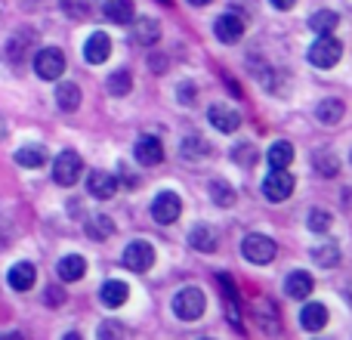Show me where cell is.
Instances as JSON below:
<instances>
[{
  "mask_svg": "<svg viewBox=\"0 0 352 340\" xmlns=\"http://www.w3.org/2000/svg\"><path fill=\"white\" fill-rule=\"evenodd\" d=\"M204 291L201 288H182L179 294L173 297V312L182 319V322H195V319L204 316Z\"/></svg>",
  "mask_w": 352,
  "mask_h": 340,
  "instance_id": "cell-1",
  "label": "cell"
},
{
  "mask_svg": "<svg viewBox=\"0 0 352 340\" xmlns=\"http://www.w3.org/2000/svg\"><path fill=\"white\" fill-rule=\"evenodd\" d=\"M343 56V43L334 34H318V41L309 47V62L316 68H334Z\"/></svg>",
  "mask_w": 352,
  "mask_h": 340,
  "instance_id": "cell-2",
  "label": "cell"
},
{
  "mask_svg": "<svg viewBox=\"0 0 352 340\" xmlns=\"http://www.w3.org/2000/svg\"><path fill=\"white\" fill-rule=\"evenodd\" d=\"M241 251H244V260L260 263V266L272 263V260H275V254H278V248H275L272 238H269V235H260V232H254V235L244 238Z\"/></svg>",
  "mask_w": 352,
  "mask_h": 340,
  "instance_id": "cell-3",
  "label": "cell"
},
{
  "mask_svg": "<svg viewBox=\"0 0 352 340\" xmlns=\"http://www.w3.org/2000/svg\"><path fill=\"white\" fill-rule=\"evenodd\" d=\"M34 72H37V78H43V81L62 78V72H65V56H62V50H56V47L37 50V56H34Z\"/></svg>",
  "mask_w": 352,
  "mask_h": 340,
  "instance_id": "cell-4",
  "label": "cell"
},
{
  "mask_svg": "<svg viewBox=\"0 0 352 340\" xmlns=\"http://www.w3.org/2000/svg\"><path fill=\"white\" fill-rule=\"evenodd\" d=\"M80 173H84V161H80L78 152H62L59 158H56L53 180L59 182V186H74V182L80 180Z\"/></svg>",
  "mask_w": 352,
  "mask_h": 340,
  "instance_id": "cell-5",
  "label": "cell"
},
{
  "mask_svg": "<svg viewBox=\"0 0 352 340\" xmlns=\"http://www.w3.org/2000/svg\"><path fill=\"white\" fill-rule=\"evenodd\" d=\"M124 266L133 273H148L155 266V248L148 242H130L124 251Z\"/></svg>",
  "mask_w": 352,
  "mask_h": 340,
  "instance_id": "cell-6",
  "label": "cell"
},
{
  "mask_svg": "<svg viewBox=\"0 0 352 340\" xmlns=\"http://www.w3.org/2000/svg\"><path fill=\"white\" fill-rule=\"evenodd\" d=\"M291 192H294V176L287 173V170H272V173L263 180V195H266L269 201H285V198H291Z\"/></svg>",
  "mask_w": 352,
  "mask_h": 340,
  "instance_id": "cell-7",
  "label": "cell"
},
{
  "mask_svg": "<svg viewBox=\"0 0 352 340\" xmlns=\"http://www.w3.org/2000/svg\"><path fill=\"white\" fill-rule=\"evenodd\" d=\"M207 121H210V127H217L219 134H235L238 124H241V115L223 103H213L210 109H207Z\"/></svg>",
  "mask_w": 352,
  "mask_h": 340,
  "instance_id": "cell-8",
  "label": "cell"
},
{
  "mask_svg": "<svg viewBox=\"0 0 352 340\" xmlns=\"http://www.w3.org/2000/svg\"><path fill=\"white\" fill-rule=\"evenodd\" d=\"M182 213V201L176 192H161L158 198H155L152 204V217L158 220V223H176Z\"/></svg>",
  "mask_w": 352,
  "mask_h": 340,
  "instance_id": "cell-9",
  "label": "cell"
},
{
  "mask_svg": "<svg viewBox=\"0 0 352 340\" xmlns=\"http://www.w3.org/2000/svg\"><path fill=\"white\" fill-rule=\"evenodd\" d=\"M109 53H111V37L105 34V31L90 34V41H87V47H84V59L90 62V65H102V62L109 59Z\"/></svg>",
  "mask_w": 352,
  "mask_h": 340,
  "instance_id": "cell-10",
  "label": "cell"
},
{
  "mask_svg": "<svg viewBox=\"0 0 352 340\" xmlns=\"http://www.w3.org/2000/svg\"><path fill=\"white\" fill-rule=\"evenodd\" d=\"M213 31H217V37H219L223 43H238V41L244 37V22L235 16V12H226V16L217 19Z\"/></svg>",
  "mask_w": 352,
  "mask_h": 340,
  "instance_id": "cell-11",
  "label": "cell"
},
{
  "mask_svg": "<svg viewBox=\"0 0 352 340\" xmlns=\"http://www.w3.org/2000/svg\"><path fill=\"white\" fill-rule=\"evenodd\" d=\"M136 161L146 167H155L164 161V146H161L158 136H142V140L136 142Z\"/></svg>",
  "mask_w": 352,
  "mask_h": 340,
  "instance_id": "cell-12",
  "label": "cell"
},
{
  "mask_svg": "<svg viewBox=\"0 0 352 340\" xmlns=\"http://www.w3.org/2000/svg\"><path fill=\"white\" fill-rule=\"evenodd\" d=\"M87 192H90L93 198H111V195L118 192V180L111 173H105V170H93V173L87 176Z\"/></svg>",
  "mask_w": 352,
  "mask_h": 340,
  "instance_id": "cell-13",
  "label": "cell"
},
{
  "mask_svg": "<svg viewBox=\"0 0 352 340\" xmlns=\"http://www.w3.org/2000/svg\"><path fill=\"white\" fill-rule=\"evenodd\" d=\"M6 281H10L12 291H31L37 281V269L31 266V263H16V266L10 269V275H6Z\"/></svg>",
  "mask_w": 352,
  "mask_h": 340,
  "instance_id": "cell-14",
  "label": "cell"
},
{
  "mask_svg": "<svg viewBox=\"0 0 352 340\" xmlns=\"http://www.w3.org/2000/svg\"><path fill=\"white\" fill-rule=\"evenodd\" d=\"M127 297H130V288L124 285V281H118V279H109L102 285V291H99V300H102L109 310H118V306H124V304H127Z\"/></svg>",
  "mask_w": 352,
  "mask_h": 340,
  "instance_id": "cell-15",
  "label": "cell"
},
{
  "mask_svg": "<svg viewBox=\"0 0 352 340\" xmlns=\"http://www.w3.org/2000/svg\"><path fill=\"white\" fill-rule=\"evenodd\" d=\"M312 288H316V281H312V275L309 273H291L287 275V285H285V291H287V297L291 300H306L312 294Z\"/></svg>",
  "mask_w": 352,
  "mask_h": 340,
  "instance_id": "cell-16",
  "label": "cell"
},
{
  "mask_svg": "<svg viewBox=\"0 0 352 340\" xmlns=\"http://www.w3.org/2000/svg\"><path fill=\"white\" fill-rule=\"evenodd\" d=\"M56 273H59L62 281H78V279H84V273H87V260L80 254H68L59 260Z\"/></svg>",
  "mask_w": 352,
  "mask_h": 340,
  "instance_id": "cell-17",
  "label": "cell"
},
{
  "mask_svg": "<svg viewBox=\"0 0 352 340\" xmlns=\"http://www.w3.org/2000/svg\"><path fill=\"white\" fill-rule=\"evenodd\" d=\"M300 322H303L306 331H322L328 325V310L322 304H306L300 310Z\"/></svg>",
  "mask_w": 352,
  "mask_h": 340,
  "instance_id": "cell-18",
  "label": "cell"
},
{
  "mask_svg": "<svg viewBox=\"0 0 352 340\" xmlns=\"http://www.w3.org/2000/svg\"><path fill=\"white\" fill-rule=\"evenodd\" d=\"M105 19H111L118 25H130L133 22V0H111V3H105Z\"/></svg>",
  "mask_w": 352,
  "mask_h": 340,
  "instance_id": "cell-19",
  "label": "cell"
},
{
  "mask_svg": "<svg viewBox=\"0 0 352 340\" xmlns=\"http://www.w3.org/2000/svg\"><path fill=\"white\" fill-rule=\"evenodd\" d=\"M56 103H59L62 111H78L80 105V90L74 84H68V81H62L59 87H56Z\"/></svg>",
  "mask_w": 352,
  "mask_h": 340,
  "instance_id": "cell-20",
  "label": "cell"
},
{
  "mask_svg": "<svg viewBox=\"0 0 352 340\" xmlns=\"http://www.w3.org/2000/svg\"><path fill=\"white\" fill-rule=\"evenodd\" d=\"M188 244H192L195 251H201V254H210V251L217 248V235H213L207 226H195V229L188 232Z\"/></svg>",
  "mask_w": 352,
  "mask_h": 340,
  "instance_id": "cell-21",
  "label": "cell"
},
{
  "mask_svg": "<svg viewBox=\"0 0 352 340\" xmlns=\"http://www.w3.org/2000/svg\"><path fill=\"white\" fill-rule=\"evenodd\" d=\"M337 25H340V16H337L334 10H322L309 19V28L316 31V34H334Z\"/></svg>",
  "mask_w": 352,
  "mask_h": 340,
  "instance_id": "cell-22",
  "label": "cell"
},
{
  "mask_svg": "<svg viewBox=\"0 0 352 340\" xmlns=\"http://www.w3.org/2000/svg\"><path fill=\"white\" fill-rule=\"evenodd\" d=\"M294 161V146L285 140H278L272 149H269V164H272V170H287V164Z\"/></svg>",
  "mask_w": 352,
  "mask_h": 340,
  "instance_id": "cell-23",
  "label": "cell"
},
{
  "mask_svg": "<svg viewBox=\"0 0 352 340\" xmlns=\"http://www.w3.org/2000/svg\"><path fill=\"white\" fill-rule=\"evenodd\" d=\"M256 322L266 334H278V316H275V306L269 300H260L256 304Z\"/></svg>",
  "mask_w": 352,
  "mask_h": 340,
  "instance_id": "cell-24",
  "label": "cell"
},
{
  "mask_svg": "<svg viewBox=\"0 0 352 340\" xmlns=\"http://www.w3.org/2000/svg\"><path fill=\"white\" fill-rule=\"evenodd\" d=\"M158 37H161V25L155 22V19H136V43L152 47Z\"/></svg>",
  "mask_w": 352,
  "mask_h": 340,
  "instance_id": "cell-25",
  "label": "cell"
},
{
  "mask_svg": "<svg viewBox=\"0 0 352 340\" xmlns=\"http://www.w3.org/2000/svg\"><path fill=\"white\" fill-rule=\"evenodd\" d=\"M318 121L322 124H337L343 118V103L340 99H324V103H318Z\"/></svg>",
  "mask_w": 352,
  "mask_h": 340,
  "instance_id": "cell-26",
  "label": "cell"
},
{
  "mask_svg": "<svg viewBox=\"0 0 352 340\" xmlns=\"http://www.w3.org/2000/svg\"><path fill=\"white\" fill-rule=\"evenodd\" d=\"M210 198L217 201L219 207H232L235 204V189H232L226 180H213L210 182Z\"/></svg>",
  "mask_w": 352,
  "mask_h": 340,
  "instance_id": "cell-27",
  "label": "cell"
},
{
  "mask_svg": "<svg viewBox=\"0 0 352 340\" xmlns=\"http://www.w3.org/2000/svg\"><path fill=\"white\" fill-rule=\"evenodd\" d=\"M16 161L22 167H41L43 161H47V152H43L41 146H22L16 152Z\"/></svg>",
  "mask_w": 352,
  "mask_h": 340,
  "instance_id": "cell-28",
  "label": "cell"
},
{
  "mask_svg": "<svg viewBox=\"0 0 352 340\" xmlns=\"http://www.w3.org/2000/svg\"><path fill=\"white\" fill-rule=\"evenodd\" d=\"M130 90H133V78H130L127 68H121V72H115L109 78V93L111 96H127Z\"/></svg>",
  "mask_w": 352,
  "mask_h": 340,
  "instance_id": "cell-29",
  "label": "cell"
},
{
  "mask_svg": "<svg viewBox=\"0 0 352 340\" xmlns=\"http://www.w3.org/2000/svg\"><path fill=\"white\" fill-rule=\"evenodd\" d=\"M312 257H316L318 266H337V260H340V251H337V244H318V248H312Z\"/></svg>",
  "mask_w": 352,
  "mask_h": 340,
  "instance_id": "cell-30",
  "label": "cell"
},
{
  "mask_svg": "<svg viewBox=\"0 0 352 340\" xmlns=\"http://www.w3.org/2000/svg\"><path fill=\"white\" fill-rule=\"evenodd\" d=\"M210 152V149H207V142L201 140V136H186V140H182V158H204V155Z\"/></svg>",
  "mask_w": 352,
  "mask_h": 340,
  "instance_id": "cell-31",
  "label": "cell"
},
{
  "mask_svg": "<svg viewBox=\"0 0 352 340\" xmlns=\"http://www.w3.org/2000/svg\"><path fill=\"white\" fill-rule=\"evenodd\" d=\"M219 285H223V294H226V312H229V319L238 325V304H235V288H232V279L226 273H219Z\"/></svg>",
  "mask_w": 352,
  "mask_h": 340,
  "instance_id": "cell-32",
  "label": "cell"
},
{
  "mask_svg": "<svg viewBox=\"0 0 352 340\" xmlns=\"http://www.w3.org/2000/svg\"><path fill=\"white\" fill-rule=\"evenodd\" d=\"M316 170L322 176H334L337 170H340V161H337L334 152H318L316 155Z\"/></svg>",
  "mask_w": 352,
  "mask_h": 340,
  "instance_id": "cell-33",
  "label": "cell"
},
{
  "mask_svg": "<svg viewBox=\"0 0 352 340\" xmlns=\"http://www.w3.org/2000/svg\"><path fill=\"white\" fill-rule=\"evenodd\" d=\"M331 213H324V211H309V229L312 232H328L331 229Z\"/></svg>",
  "mask_w": 352,
  "mask_h": 340,
  "instance_id": "cell-34",
  "label": "cell"
},
{
  "mask_svg": "<svg viewBox=\"0 0 352 340\" xmlns=\"http://www.w3.org/2000/svg\"><path fill=\"white\" fill-rule=\"evenodd\" d=\"M90 232L96 238H105V235H111V232H115V223H111L109 217H96V220H93V229Z\"/></svg>",
  "mask_w": 352,
  "mask_h": 340,
  "instance_id": "cell-35",
  "label": "cell"
},
{
  "mask_svg": "<svg viewBox=\"0 0 352 340\" xmlns=\"http://www.w3.org/2000/svg\"><path fill=\"white\" fill-rule=\"evenodd\" d=\"M43 297H47V306H62L65 304V291H62V288H47V294H43Z\"/></svg>",
  "mask_w": 352,
  "mask_h": 340,
  "instance_id": "cell-36",
  "label": "cell"
},
{
  "mask_svg": "<svg viewBox=\"0 0 352 340\" xmlns=\"http://www.w3.org/2000/svg\"><path fill=\"white\" fill-rule=\"evenodd\" d=\"M99 340H121V331H118L115 322L99 325Z\"/></svg>",
  "mask_w": 352,
  "mask_h": 340,
  "instance_id": "cell-37",
  "label": "cell"
},
{
  "mask_svg": "<svg viewBox=\"0 0 352 340\" xmlns=\"http://www.w3.org/2000/svg\"><path fill=\"white\" fill-rule=\"evenodd\" d=\"M232 158L241 161L244 167H250V164H254V149H250V146H241L238 152H232Z\"/></svg>",
  "mask_w": 352,
  "mask_h": 340,
  "instance_id": "cell-38",
  "label": "cell"
},
{
  "mask_svg": "<svg viewBox=\"0 0 352 340\" xmlns=\"http://www.w3.org/2000/svg\"><path fill=\"white\" fill-rule=\"evenodd\" d=\"M192 96H195V87H192V84H182V87H179V99L192 105Z\"/></svg>",
  "mask_w": 352,
  "mask_h": 340,
  "instance_id": "cell-39",
  "label": "cell"
},
{
  "mask_svg": "<svg viewBox=\"0 0 352 340\" xmlns=\"http://www.w3.org/2000/svg\"><path fill=\"white\" fill-rule=\"evenodd\" d=\"M148 65H152V72H164L167 59H164V56H152V62H148Z\"/></svg>",
  "mask_w": 352,
  "mask_h": 340,
  "instance_id": "cell-40",
  "label": "cell"
},
{
  "mask_svg": "<svg viewBox=\"0 0 352 340\" xmlns=\"http://www.w3.org/2000/svg\"><path fill=\"white\" fill-rule=\"evenodd\" d=\"M294 3H297V0H272V6H278V10H291Z\"/></svg>",
  "mask_w": 352,
  "mask_h": 340,
  "instance_id": "cell-41",
  "label": "cell"
},
{
  "mask_svg": "<svg viewBox=\"0 0 352 340\" xmlns=\"http://www.w3.org/2000/svg\"><path fill=\"white\" fill-rule=\"evenodd\" d=\"M0 340H22V334H16V331H10V334H0Z\"/></svg>",
  "mask_w": 352,
  "mask_h": 340,
  "instance_id": "cell-42",
  "label": "cell"
},
{
  "mask_svg": "<svg viewBox=\"0 0 352 340\" xmlns=\"http://www.w3.org/2000/svg\"><path fill=\"white\" fill-rule=\"evenodd\" d=\"M192 6H207V3H213V0H188Z\"/></svg>",
  "mask_w": 352,
  "mask_h": 340,
  "instance_id": "cell-43",
  "label": "cell"
},
{
  "mask_svg": "<svg viewBox=\"0 0 352 340\" xmlns=\"http://www.w3.org/2000/svg\"><path fill=\"white\" fill-rule=\"evenodd\" d=\"M62 340H84V337H80V334H74V331H72V334H65Z\"/></svg>",
  "mask_w": 352,
  "mask_h": 340,
  "instance_id": "cell-44",
  "label": "cell"
},
{
  "mask_svg": "<svg viewBox=\"0 0 352 340\" xmlns=\"http://www.w3.org/2000/svg\"><path fill=\"white\" fill-rule=\"evenodd\" d=\"M161 3H170V0H161Z\"/></svg>",
  "mask_w": 352,
  "mask_h": 340,
  "instance_id": "cell-45",
  "label": "cell"
},
{
  "mask_svg": "<svg viewBox=\"0 0 352 340\" xmlns=\"http://www.w3.org/2000/svg\"><path fill=\"white\" fill-rule=\"evenodd\" d=\"M204 340H210V337H204Z\"/></svg>",
  "mask_w": 352,
  "mask_h": 340,
  "instance_id": "cell-46",
  "label": "cell"
}]
</instances>
